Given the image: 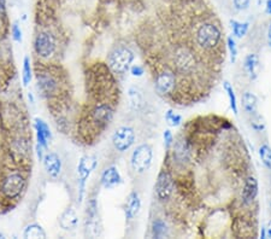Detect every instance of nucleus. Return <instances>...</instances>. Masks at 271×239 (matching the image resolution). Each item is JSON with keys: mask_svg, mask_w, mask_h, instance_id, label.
I'll use <instances>...</instances> for the list:
<instances>
[{"mask_svg": "<svg viewBox=\"0 0 271 239\" xmlns=\"http://www.w3.org/2000/svg\"><path fill=\"white\" fill-rule=\"evenodd\" d=\"M35 130H36V138H37V144L44 149L48 148V141L52 138L51 131L46 122H44L43 120L36 119L35 120Z\"/></svg>", "mask_w": 271, "mask_h": 239, "instance_id": "19", "label": "nucleus"}, {"mask_svg": "<svg viewBox=\"0 0 271 239\" xmlns=\"http://www.w3.org/2000/svg\"><path fill=\"white\" fill-rule=\"evenodd\" d=\"M258 154L263 164L271 171V148L267 144H262L259 146Z\"/></svg>", "mask_w": 271, "mask_h": 239, "instance_id": "25", "label": "nucleus"}, {"mask_svg": "<svg viewBox=\"0 0 271 239\" xmlns=\"http://www.w3.org/2000/svg\"><path fill=\"white\" fill-rule=\"evenodd\" d=\"M59 225L65 231H72L79 226V215L75 209L68 208L67 210L62 214L61 219H59Z\"/></svg>", "mask_w": 271, "mask_h": 239, "instance_id": "18", "label": "nucleus"}, {"mask_svg": "<svg viewBox=\"0 0 271 239\" xmlns=\"http://www.w3.org/2000/svg\"><path fill=\"white\" fill-rule=\"evenodd\" d=\"M223 86H224L225 92H227V95H228L229 103H230V108L233 110V113H234L235 115H238L239 109H238V102H236V96H235L234 88H233V86L229 84L228 81H224Z\"/></svg>", "mask_w": 271, "mask_h": 239, "instance_id": "26", "label": "nucleus"}, {"mask_svg": "<svg viewBox=\"0 0 271 239\" xmlns=\"http://www.w3.org/2000/svg\"><path fill=\"white\" fill-rule=\"evenodd\" d=\"M251 5V0H233V6L238 11H245Z\"/></svg>", "mask_w": 271, "mask_h": 239, "instance_id": "32", "label": "nucleus"}, {"mask_svg": "<svg viewBox=\"0 0 271 239\" xmlns=\"http://www.w3.org/2000/svg\"><path fill=\"white\" fill-rule=\"evenodd\" d=\"M134 52L126 46H120L111 52L109 56V67L114 74H126L130 70L134 62Z\"/></svg>", "mask_w": 271, "mask_h": 239, "instance_id": "6", "label": "nucleus"}, {"mask_svg": "<svg viewBox=\"0 0 271 239\" xmlns=\"http://www.w3.org/2000/svg\"><path fill=\"white\" fill-rule=\"evenodd\" d=\"M244 69L249 80L255 81L260 74V61L256 53H249L245 57Z\"/></svg>", "mask_w": 271, "mask_h": 239, "instance_id": "16", "label": "nucleus"}, {"mask_svg": "<svg viewBox=\"0 0 271 239\" xmlns=\"http://www.w3.org/2000/svg\"><path fill=\"white\" fill-rule=\"evenodd\" d=\"M24 238H46V233H45L44 228L37 224H30L26 227V230L23 232Z\"/></svg>", "mask_w": 271, "mask_h": 239, "instance_id": "22", "label": "nucleus"}, {"mask_svg": "<svg viewBox=\"0 0 271 239\" xmlns=\"http://www.w3.org/2000/svg\"><path fill=\"white\" fill-rule=\"evenodd\" d=\"M152 232H153V235L156 238H162L166 235V232H168V228H166V225L163 220L158 219L153 223V227H152Z\"/></svg>", "mask_w": 271, "mask_h": 239, "instance_id": "29", "label": "nucleus"}, {"mask_svg": "<svg viewBox=\"0 0 271 239\" xmlns=\"http://www.w3.org/2000/svg\"><path fill=\"white\" fill-rule=\"evenodd\" d=\"M194 44L203 52H212L220 47L223 33L220 24L212 20H204L198 24L193 33Z\"/></svg>", "mask_w": 271, "mask_h": 239, "instance_id": "2", "label": "nucleus"}, {"mask_svg": "<svg viewBox=\"0 0 271 239\" xmlns=\"http://www.w3.org/2000/svg\"><path fill=\"white\" fill-rule=\"evenodd\" d=\"M249 117H251V126L256 132H263L265 130V120H264V117L260 115L259 112L253 114V115H251Z\"/></svg>", "mask_w": 271, "mask_h": 239, "instance_id": "27", "label": "nucleus"}, {"mask_svg": "<svg viewBox=\"0 0 271 239\" xmlns=\"http://www.w3.org/2000/svg\"><path fill=\"white\" fill-rule=\"evenodd\" d=\"M57 44L54 36L50 32H39L34 41V50L40 58L47 60L54 54Z\"/></svg>", "mask_w": 271, "mask_h": 239, "instance_id": "9", "label": "nucleus"}, {"mask_svg": "<svg viewBox=\"0 0 271 239\" xmlns=\"http://www.w3.org/2000/svg\"><path fill=\"white\" fill-rule=\"evenodd\" d=\"M98 161H96L95 156H83L80 159L79 166H78V174H79V190L80 195L79 198L80 200L83 199V195H85V189H86V182L88 178L92 174V172L94 171Z\"/></svg>", "mask_w": 271, "mask_h": 239, "instance_id": "10", "label": "nucleus"}, {"mask_svg": "<svg viewBox=\"0 0 271 239\" xmlns=\"http://www.w3.org/2000/svg\"><path fill=\"white\" fill-rule=\"evenodd\" d=\"M154 86L159 95H172L177 87V72L171 67L162 68L154 76Z\"/></svg>", "mask_w": 271, "mask_h": 239, "instance_id": "7", "label": "nucleus"}, {"mask_svg": "<svg viewBox=\"0 0 271 239\" xmlns=\"http://www.w3.org/2000/svg\"><path fill=\"white\" fill-rule=\"evenodd\" d=\"M258 196V180L256 176L248 175L245 179L244 186H242L241 200L244 206H251Z\"/></svg>", "mask_w": 271, "mask_h": 239, "instance_id": "14", "label": "nucleus"}, {"mask_svg": "<svg viewBox=\"0 0 271 239\" xmlns=\"http://www.w3.org/2000/svg\"><path fill=\"white\" fill-rule=\"evenodd\" d=\"M171 65L180 76H190L198 71L199 60L193 47L188 45H177L171 54Z\"/></svg>", "mask_w": 271, "mask_h": 239, "instance_id": "3", "label": "nucleus"}, {"mask_svg": "<svg viewBox=\"0 0 271 239\" xmlns=\"http://www.w3.org/2000/svg\"><path fill=\"white\" fill-rule=\"evenodd\" d=\"M113 117V108L110 103L102 102L96 103L89 109L87 114L85 123L87 124V130L85 133H89V136H95V134L102 133L109 123L112 121Z\"/></svg>", "mask_w": 271, "mask_h": 239, "instance_id": "4", "label": "nucleus"}, {"mask_svg": "<svg viewBox=\"0 0 271 239\" xmlns=\"http://www.w3.org/2000/svg\"><path fill=\"white\" fill-rule=\"evenodd\" d=\"M128 97H129V102L131 109L134 110H140L142 106H144V97L139 91L138 88L131 87L129 88V92H128Z\"/></svg>", "mask_w": 271, "mask_h": 239, "instance_id": "23", "label": "nucleus"}, {"mask_svg": "<svg viewBox=\"0 0 271 239\" xmlns=\"http://www.w3.org/2000/svg\"><path fill=\"white\" fill-rule=\"evenodd\" d=\"M227 46L229 50V54H230L231 63H235L236 58H238V46H236L235 39L233 36L227 38Z\"/></svg>", "mask_w": 271, "mask_h": 239, "instance_id": "30", "label": "nucleus"}, {"mask_svg": "<svg viewBox=\"0 0 271 239\" xmlns=\"http://www.w3.org/2000/svg\"><path fill=\"white\" fill-rule=\"evenodd\" d=\"M241 105H242V109H244V112L247 114L248 116L258 113V98H257L255 93H252L249 91H246L242 93Z\"/></svg>", "mask_w": 271, "mask_h": 239, "instance_id": "21", "label": "nucleus"}, {"mask_svg": "<svg viewBox=\"0 0 271 239\" xmlns=\"http://www.w3.org/2000/svg\"><path fill=\"white\" fill-rule=\"evenodd\" d=\"M175 182L173 178L168 169H162L159 173L157 182H156V196L161 202H168L171 198Z\"/></svg>", "mask_w": 271, "mask_h": 239, "instance_id": "11", "label": "nucleus"}, {"mask_svg": "<svg viewBox=\"0 0 271 239\" xmlns=\"http://www.w3.org/2000/svg\"><path fill=\"white\" fill-rule=\"evenodd\" d=\"M267 44L271 48V22L269 24V28H267Z\"/></svg>", "mask_w": 271, "mask_h": 239, "instance_id": "36", "label": "nucleus"}, {"mask_svg": "<svg viewBox=\"0 0 271 239\" xmlns=\"http://www.w3.org/2000/svg\"><path fill=\"white\" fill-rule=\"evenodd\" d=\"M230 27L234 36L238 38V39H242V38H244L248 32L249 24L247 22H240V21L231 20Z\"/></svg>", "mask_w": 271, "mask_h": 239, "instance_id": "24", "label": "nucleus"}, {"mask_svg": "<svg viewBox=\"0 0 271 239\" xmlns=\"http://www.w3.org/2000/svg\"><path fill=\"white\" fill-rule=\"evenodd\" d=\"M265 9H266V12L269 13V15L271 16V0H266V6H265Z\"/></svg>", "mask_w": 271, "mask_h": 239, "instance_id": "37", "label": "nucleus"}, {"mask_svg": "<svg viewBox=\"0 0 271 239\" xmlns=\"http://www.w3.org/2000/svg\"><path fill=\"white\" fill-rule=\"evenodd\" d=\"M11 33H12V38L17 41V43H21V41H22V30H21L18 24L17 23L13 24Z\"/></svg>", "mask_w": 271, "mask_h": 239, "instance_id": "33", "label": "nucleus"}, {"mask_svg": "<svg viewBox=\"0 0 271 239\" xmlns=\"http://www.w3.org/2000/svg\"><path fill=\"white\" fill-rule=\"evenodd\" d=\"M165 119L169 122L170 126H172V127H177L179 124H181V122H182V117H181V115H179V114H175L172 110H169V112L166 113Z\"/></svg>", "mask_w": 271, "mask_h": 239, "instance_id": "31", "label": "nucleus"}, {"mask_svg": "<svg viewBox=\"0 0 271 239\" xmlns=\"http://www.w3.org/2000/svg\"><path fill=\"white\" fill-rule=\"evenodd\" d=\"M130 72L133 76H138V78H140V76L145 74V70L141 65H131Z\"/></svg>", "mask_w": 271, "mask_h": 239, "instance_id": "35", "label": "nucleus"}, {"mask_svg": "<svg viewBox=\"0 0 271 239\" xmlns=\"http://www.w3.org/2000/svg\"><path fill=\"white\" fill-rule=\"evenodd\" d=\"M35 75L39 91L48 100L55 99L61 96L63 89V78L59 72V69L52 65H43L37 63L35 65Z\"/></svg>", "mask_w": 271, "mask_h": 239, "instance_id": "1", "label": "nucleus"}, {"mask_svg": "<svg viewBox=\"0 0 271 239\" xmlns=\"http://www.w3.org/2000/svg\"><path fill=\"white\" fill-rule=\"evenodd\" d=\"M44 166L47 174L52 178H57L62 172V161L57 155L50 152L44 157Z\"/></svg>", "mask_w": 271, "mask_h": 239, "instance_id": "17", "label": "nucleus"}, {"mask_svg": "<svg viewBox=\"0 0 271 239\" xmlns=\"http://www.w3.org/2000/svg\"><path fill=\"white\" fill-rule=\"evenodd\" d=\"M164 143H165V146L168 149L173 144V136H172L171 131L166 130L164 132Z\"/></svg>", "mask_w": 271, "mask_h": 239, "instance_id": "34", "label": "nucleus"}, {"mask_svg": "<svg viewBox=\"0 0 271 239\" xmlns=\"http://www.w3.org/2000/svg\"><path fill=\"white\" fill-rule=\"evenodd\" d=\"M266 238H271V221L266 226Z\"/></svg>", "mask_w": 271, "mask_h": 239, "instance_id": "38", "label": "nucleus"}, {"mask_svg": "<svg viewBox=\"0 0 271 239\" xmlns=\"http://www.w3.org/2000/svg\"><path fill=\"white\" fill-rule=\"evenodd\" d=\"M172 148V159L173 162H176L179 166H186L190 162V146L185 138H180L176 140V143H173Z\"/></svg>", "mask_w": 271, "mask_h": 239, "instance_id": "13", "label": "nucleus"}, {"mask_svg": "<svg viewBox=\"0 0 271 239\" xmlns=\"http://www.w3.org/2000/svg\"><path fill=\"white\" fill-rule=\"evenodd\" d=\"M141 208V199L137 191H133L128 196L126 206V217L128 220H133L138 215Z\"/></svg>", "mask_w": 271, "mask_h": 239, "instance_id": "20", "label": "nucleus"}, {"mask_svg": "<svg viewBox=\"0 0 271 239\" xmlns=\"http://www.w3.org/2000/svg\"><path fill=\"white\" fill-rule=\"evenodd\" d=\"M102 185L105 189H113L122 182V175L116 167H109L102 174Z\"/></svg>", "mask_w": 271, "mask_h": 239, "instance_id": "15", "label": "nucleus"}, {"mask_svg": "<svg viewBox=\"0 0 271 239\" xmlns=\"http://www.w3.org/2000/svg\"><path fill=\"white\" fill-rule=\"evenodd\" d=\"M32 78H33V72H32V65H30V60L28 57H26L23 61V75H22L24 86L29 85V82L32 81Z\"/></svg>", "mask_w": 271, "mask_h": 239, "instance_id": "28", "label": "nucleus"}, {"mask_svg": "<svg viewBox=\"0 0 271 239\" xmlns=\"http://www.w3.org/2000/svg\"><path fill=\"white\" fill-rule=\"evenodd\" d=\"M135 141V132L129 126H122L117 128L112 136L113 148L120 152H126L131 148Z\"/></svg>", "mask_w": 271, "mask_h": 239, "instance_id": "12", "label": "nucleus"}, {"mask_svg": "<svg viewBox=\"0 0 271 239\" xmlns=\"http://www.w3.org/2000/svg\"><path fill=\"white\" fill-rule=\"evenodd\" d=\"M27 185L26 176L20 172H9L0 180V195L3 198L12 200L22 195Z\"/></svg>", "mask_w": 271, "mask_h": 239, "instance_id": "5", "label": "nucleus"}, {"mask_svg": "<svg viewBox=\"0 0 271 239\" xmlns=\"http://www.w3.org/2000/svg\"><path fill=\"white\" fill-rule=\"evenodd\" d=\"M153 159V149L148 144H141L135 149L131 155V168L138 173H144L151 167Z\"/></svg>", "mask_w": 271, "mask_h": 239, "instance_id": "8", "label": "nucleus"}]
</instances>
